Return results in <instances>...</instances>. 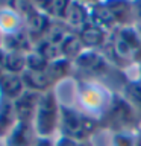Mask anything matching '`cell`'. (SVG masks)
<instances>
[{
    "label": "cell",
    "mask_w": 141,
    "mask_h": 146,
    "mask_svg": "<svg viewBox=\"0 0 141 146\" xmlns=\"http://www.w3.org/2000/svg\"><path fill=\"white\" fill-rule=\"evenodd\" d=\"M23 81H24L26 90L35 91V93L44 94L47 91L55 90V82L52 81V78L47 75V72H29L26 70L23 73Z\"/></svg>",
    "instance_id": "cell-14"
},
{
    "label": "cell",
    "mask_w": 141,
    "mask_h": 146,
    "mask_svg": "<svg viewBox=\"0 0 141 146\" xmlns=\"http://www.w3.org/2000/svg\"><path fill=\"white\" fill-rule=\"evenodd\" d=\"M102 131L100 120L88 116L77 107L61 104V120H59V132L61 137H67L74 141H88Z\"/></svg>",
    "instance_id": "cell-2"
},
{
    "label": "cell",
    "mask_w": 141,
    "mask_h": 146,
    "mask_svg": "<svg viewBox=\"0 0 141 146\" xmlns=\"http://www.w3.org/2000/svg\"><path fill=\"white\" fill-rule=\"evenodd\" d=\"M136 146H141V132L138 134V139H136Z\"/></svg>",
    "instance_id": "cell-32"
},
{
    "label": "cell",
    "mask_w": 141,
    "mask_h": 146,
    "mask_svg": "<svg viewBox=\"0 0 141 146\" xmlns=\"http://www.w3.org/2000/svg\"><path fill=\"white\" fill-rule=\"evenodd\" d=\"M35 5L49 18L65 21L70 2H67V0H45V2H35Z\"/></svg>",
    "instance_id": "cell-21"
},
{
    "label": "cell",
    "mask_w": 141,
    "mask_h": 146,
    "mask_svg": "<svg viewBox=\"0 0 141 146\" xmlns=\"http://www.w3.org/2000/svg\"><path fill=\"white\" fill-rule=\"evenodd\" d=\"M34 50H35V52H38L43 58H45L49 62H52V61H55V59L61 58L59 46L52 43V41L47 40V38H43L41 41H38V43L35 44Z\"/></svg>",
    "instance_id": "cell-23"
},
{
    "label": "cell",
    "mask_w": 141,
    "mask_h": 146,
    "mask_svg": "<svg viewBox=\"0 0 141 146\" xmlns=\"http://www.w3.org/2000/svg\"><path fill=\"white\" fill-rule=\"evenodd\" d=\"M18 123L14 102L0 98V140H5Z\"/></svg>",
    "instance_id": "cell-16"
},
{
    "label": "cell",
    "mask_w": 141,
    "mask_h": 146,
    "mask_svg": "<svg viewBox=\"0 0 141 146\" xmlns=\"http://www.w3.org/2000/svg\"><path fill=\"white\" fill-rule=\"evenodd\" d=\"M24 29V20L8 3H0V31L3 36Z\"/></svg>",
    "instance_id": "cell-13"
},
{
    "label": "cell",
    "mask_w": 141,
    "mask_h": 146,
    "mask_svg": "<svg viewBox=\"0 0 141 146\" xmlns=\"http://www.w3.org/2000/svg\"><path fill=\"white\" fill-rule=\"evenodd\" d=\"M5 53H6V50L2 47V49H0V75L6 73V72H5Z\"/></svg>",
    "instance_id": "cell-28"
},
{
    "label": "cell",
    "mask_w": 141,
    "mask_h": 146,
    "mask_svg": "<svg viewBox=\"0 0 141 146\" xmlns=\"http://www.w3.org/2000/svg\"><path fill=\"white\" fill-rule=\"evenodd\" d=\"M88 8H90V21H93L94 25L108 31L109 34H112L114 31L118 29L106 2H91L88 3Z\"/></svg>",
    "instance_id": "cell-10"
},
{
    "label": "cell",
    "mask_w": 141,
    "mask_h": 146,
    "mask_svg": "<svg viewBox=\"0 0 141 146\" xmlns=\"http://www.w3.org/2000/svg\"><path fill=\"white\" fill-rule=\"evenodd\" d=\"M35 47L34 41L30 40V36L27 35V32L23 29L20 32L11 35H5L3 36V49L5 50H11V52H21V53H29Z\"/></svg>",
    "instance_id": "cell-17"
},
{
    "label": "cell",
    "mask_w": 141,
    "mask_h": 146,
    "mask_svg": "<svg viewBox=\"0 0 141 146\" xmlns=\"http://www.w3.org/2000/svg\"><path fill=\"white\" fill-rule=\"evenodd\" d=\"M76 146H93V143H91V140H88V141H77Z\"/></svg>",
    "instance_id": "cell-29"
},
{
    "label": "cell",
    "mask_w": 141,
    "mask_h": 146,
    "mask_svg": "<svg viewBox=\"0 0 141 146\" xmlns=\"http://www.w3.org/2000/svg\"><path fill=\"white\" fill-rule=\"evenodd\" d=\"M38 140V134L35 131L34 123L18 122L15 128L3 140L5 146H35Z\"/></svg>",
    "instance_id": "cell-9"
},
{
    "label": "cell",
    "mask_w": 141,
    "mask_h": 146,
    "mask_svg": "<svg viewBox=\"0 0 141 146\" xmlns=\"http://www.w3.org/2000/svg\"><path fill=\"white\" fill-rule=\"evenodd\" d=\"M140 132H118V134H112L111 143L112 146H136V139H138Z\"/></svg>",
    "instance_id": "cell-25"
},
{
    "label": "cell",
    "mask_w": 141,
    "mask_h": 146,
    "mask_svg": "<svg viewBox=\"0 0 141 146\" xmlns=\"http://www.w3.org/2000/svg\"><path fill=\"white\" fill-rule=\"evenodd\" d=\"M134 9H135L136 25L141 26V0H136V2H134Z\"/></svg>",
    "instance_id": "cell-27"
},
{
    "label": "cell",
    "mask_w": 141,
    "mask_h": 146,
    "mask_svg": "<svg viewBox=\"0 0 141 146\" xmlns=\"http://www.w3.org/2000/svg\"><path fill=\"white\" fill-rule=\"evenodd\" d=\"M5 72L14 73V75H23L26 72V53L6 50V53H5Z\"/></svg>",
    "instance_id": "cell-22"
},
{
    "label": "cell",
    "mask_w": 141,
    "mask_h": 146,
    "mask_svg": "<svg viewBox=\"0 0 141 146\" xmlns=\"http://www.w3.org/2000/svg\"><path fill=\"white\" fill-rule=\"evenodd\" d=\"M49 61L43 58L38 52L32 50L26 55V70L29 72H45L49 67Z\"/></svg>",
    "instance_id": "cell-24"
},
{
    "label": "cell",
    "mask_w": 141,
    "mask_h": 146,
    "mask_svg": "<svg viewBox=\"0 0 141 146\" xmlns=\"http://www.w3.org/2000/svg\"><path fill=\"white\" fill-rule=\"evenodd\" d=\"M100 126L102 131H109L112 134L140 132L141 117L120 93H115L109 108L100 119Z\"/></svg>",
    "instance_id": "cell-3"
},
{
    "label": "cell",
    "mask_w": 141,
    "mask_h": 146,
    "mask_svg": "<svg viewBox=\"0 0 141 146\" xmlns=\"http://www.w3.org/2000/svg\"><path fill=\"white\" fill-rule=\"evenodd\" d=\"M0 146H5V143H3V141H2V140H0Z\"/></svg>",
    "instance_id": "cell-33"
},
{
    "label": "cell",
    "mask_w": 141,
    "mask_h": 146,
    "mask_svg": "<svg viewBox=\"0 0 141 146\" xmlns=\"http://www.w3.org/2000/svg\"><path fill=\"white\" fill-rule=\"evenodd\" d=\"M3 47V34H2V31H0V49Z\"/></svg>",
    "instance_id": "cell-31"
},
{
    "label": "cell",
    "mask_w": 141,
    "mask_h": 146,
    "mask_svg": "<svg viewBox=\"0 0 141 146\" xmlns=\"http://www.w3.org/2000/svg\"><path fill=\"white\" fill-rule=\"evenodd\" d=\"M76 34L79 35L85 49H91V50H103V47L106 46L109 40V35H111L108 31L94 25L93 21H88L85 26H82Z\"/></svg>",
    "instance_id": "cell-6"
},
{
    "label": "cell",
    "mask_w": 141,
    "mask_h": 146,
    "mask_svg": "<svg viewBox=\"0 0 141 146\" xmlns=\"http://www.w3.org/2000/svg\"><path fill=\"white\" fill-rule=\"evenodd\" d=\"M40 99H41L40 93L26 90L20 98L14 100V108H15V114H17L18 122L34 123L36 110H38Z\"/></svg>",
    "instance_id": "cell-7"
},
{
    "label": "cell",
    "mask_w": 141,
    "mask_h": 146,
    "mask_svg": "<svg viewBox=\"0 0 141 146\" xmlns=\"http://www.w3.org/2000/svg\"><path fill=\"white\" fill-rule=\"evenodd\" d=\"M115 91L106 87L102 81L96 79H80L76 78V99L79 110L91 117L102 119L109 108Z\"/></svg>",
    "instance_id": "cell-1"
},
{
    "label": "cell",
    "mask_w": 141,
    "mask_h": 146,
    "mask_svg": "<svg viewBox=\"0 0 141 146\" xmlns=\"http://www.w3.org/2000/svg\"><path fill=\"white\" fill-rule=\"evenodd\" d=\"M109 11L112 12V17L115 20L118 27L136 25L134 2H115V0H108L106 2Z\"/></svg>",
    "instance_id": "cell-12"
},
{
    "label": "cell",
    "mask_w": 141,
    "mask_h": 146,
    "mask_svg": "<svg viewBox=\"0 0 141 146\" xmlns=\"http://www.w3.org/2000/svg\"><path fill=\"white\" fill-rule=\"evenodd\" d=\"M85 50H86L85 46L80 41L79 35H77L76 32L68 34L65 38L62 40V43L59 44V52H61V56L70 59V61H73V62H74L76 59L85 52Z\"/></svg>",
    "instance_id": "cell-20"
},
{
    "label": "cell",
    "mask_w": 141,
    "mask_h": 146,
    "mask_svg": "<svg viewBox=\"0 0 141 146\" xmlns=\"http://www.w3.org/2000/svg\"><path fill=\"white\" fill-rule=\"evenodd\" d=\"M47 75L52 78V81L55 82V85H58L59 82H62L64 79L70 76H74V62L70 61L67 58H58L52 61L47 67Z\"/></svg>",
    "instance_id": "cell-19"
},
{
    "label": "cell",
    "mask_w": 141,
    "mask_h": 146,
    "mask_svg": "<svg viewBox=\"0 0 141 146\" xmlns=\"http://www.w3.org/2000/svg\"><path fill=\"white\" fill-rule=\"evenodd\" d=\"M120 94L130 104V107L141 117V79L140 78H127L121 85Z\"/></svg>",
    "instance_id": "cell-18"
},
{
    "label": "cell",
    "mask_w": 141,
    "mask_h": 146,
    "mask_svg": "<svg viewBox=\"0 0 141 146\" xmlns=\"http://www.w3.org/2000/svg\"><path fill=\"white\" fill-rule=\"evenodd\" d=\"M90 21V8L88 3L84 2H70L65 17V23L70 26L73 32H77L82 26Z\"/></svg>",
    "instance_id": "cell-15"
},
{
    "label": "cell",
    "mask_w": 141,
    "mask_h": 146,
    "mask_svg": "<svg viewBox=\"0 0 141 146\" xmlns=\"http://www.w3.org/2000/svg\"><path fill=\"white\" fill-rule=\"evenodd\" d=\"M35 146H56V140L47 139V137H38Z\"/></svg>",
    "instance_id": "cell-26"
},
{
    "label": "cell",
    "mask_w": 141,
    "mask_h": 146,
    "mask_svg": "<svg viewBox=\"0 0 141 146\" xmlns=\"http://www.w3.org/2000/svg\"><path fill=\"white\" fill-rule=\"evenodd\" d=\"M52 21H53L52 18H49L45 14H43L38 8L30 15H27L24 18V31L30 36V40L34 41V44H36L38 41L47 36L49 29L52 26Z\"/></svg>",
    "instance_id": "cell-8"
},
{
    "label": "cell",
    "mask_w": 141,
    "mask_h": 146,
    "mask_svg": "<svg viewBox=\"0 0 141 146\" xmlns=\"http://www.w3.org/2000/svg\"><path fill=\"white\" fill-rule=\"evenodd\" d=\"M24 91H26V85L21 75H14V73L0 75V98L14 102Z\"/></svg>",
    "instance_id": "cell-11"
},
{
    "label": "cell",
    "mask_w": 141,
    "mask_h": 146,
    "mask_svg": "<svg viewBox=\"0 0 141 146\" xmlns=\"http://www.w3.org/2000/svg\"><path fill=\"white\" fill-rule=\"evenodd\" d=\"M136 67V72H138V76H136V78H140V79H141V64H138V66H135Z\"/></svg>",
    "instance_id": "cell-30"
},
{
    "label": "cell",
    "mask_w": 141,
    "mask_h": 146,
    "mask_svg": "<svg viewBox=\"0 0 141 146\" xmlns=\"http://www.w3.org/2000/svg\"><path fill=\"white\" fill-rule=\"evenodd\" d=\"M59 120H61V102H59L56 91H47L41 94L38 110H36L34 126L38 137L53 139L59 132Z\"/></svg>",
    "instance_id": "cell-4"
},
{
    "label": "cell",
    "mask_w": 141,
    "mask_h": 146,
    "mask_svg": "<svg viewBox=\"0 0 141 146\" xmlns=\"http://www.w3.org/2000/svg\"><path fill=\"white\" fill-rule=\"evenodd\" d=\"M117 70L106 59L102 50L86 49L74 61V76L80 79H96L100 81Z\"/></svg>",
    "instance_id": "cell-5"
}]
</instances>
